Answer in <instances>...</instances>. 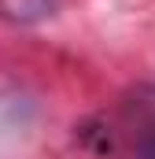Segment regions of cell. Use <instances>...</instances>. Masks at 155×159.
<instances>
[{
  "instance_id": "1",
  "label": "cell",
  "mask_w": 155,
  "mask_h": 159,
  "mask_svg": "<svg viewBox=\"0 0 155 159\" xmlns=\"http://www.w3.org/2000/svg\"><path fill=\"white\" fill-rule=\"evenodd\" d=\"M140 159H155V133H152V137H144V144H140Z\"/></svg>"
}]
</instances>
